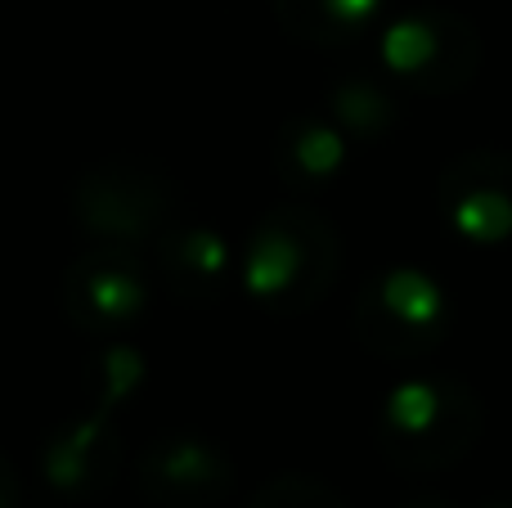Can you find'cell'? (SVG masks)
<instances>
[{
	"mask_svg": "<svg viewBox=\"0 0 512 508\" xmlns=\"http://www.w3.org/2000/svg\"><path fill=\"white\" fill-rule=\"evenodd\" d=\"M342 266V243L337 230L319 212L301 203L274 207L261 216L248 257H243V284L265 311L297 315L324 302Z\"/></svg>",
	"mask_w": 512,
	"mask_h": 508,
	"instance_id": "6da1fadb",
	"label": "cell"
},
{
	"mask_svg": "<svg viewBox=\"0 0 512 508\" xmlns=\"http://www.w3.org/2000/svg\"><path fill=\"white\" fill-rule=\"evenodd\" d=\"M477 437L481 401L459 378H409L378 410V450L400 473H441L459 464Z\"/></svg>",
	"mask_w": 512,
	"mask_h": 508,
	"instance_id": "7a4b0ae2",
	"label": "cell"
},
{
	"mask_svg": "<svg viewBox=\"0 0 512 508\" xmlns=\"http://www.w3.org/2000/svg\"><path fill=\"white\" fill-rule=\"evenodd\" d=\"M450 333V297L427 270L391 266L355 297V338L382 360H423Z\"/></svg>",
	"mask_w": 512,
	"mask_h": 508,
	"instance_id": "3957f363",
	"label": "cell"
},
{
	"mask_svg": "<svg viewBox=\"0 0 512 508\" xmlns=\"http://www.w3.org/2000/svg\"><path fill=\"white\" fill-rule=\"evenodd\" d=\"M481 63V36L472 23L450 9H418L405 14L382 36V68L418 95H445L472 81Z\"/></svg>",
	"mask_w": 512,
	"mask_h": 508,
	"instance_id": "277c9868",
	"label": "cell"
},
{
	"mask_svg": "<svg viewBox=\"0 0 512 508\" xmlns=\"http://www.w3.org/2000/svg\"><path fill=\"white\" fill-rule=\"evenodd\" d=\"M441 212L463 239L499 248L512 239V158L508 153L472 149L445 167Z\"/></svg>",
	"mask_w": 512,
	"mask_h": 508,
	"instance_id": "5b68a950",
	"label": "cell"
},
{
	"mask_svg": "<svg viewBox=\"0 0 512 508\" xmlns=\"http://www.w3.org/2000/svg\"><path fill=\"white\" fill-rule=\"evenodd\" d=\"M140 486L162 508H212L230 495L234 468L216 446L198 437H167L144 455Z\"/></svg>",
	"mask_w": 512,
	"mask_h": 508,
	"instance_id": "8992f818",
	"label": "cell"
},
{
	"mask_svg": "<svg viewBox=\"0 0 512 508\" xmlns=\"http://www.w3.org/2000/svg\"><path fill=\"white\" fill-rule=\"evenodd\" d=\"M144 306V279L126 252H104L68 279V311L90 329H117Z\"/></svg>",
	"mask_w": 512,
	"mask_h": 508,
	"instance_id": "52a82bcc",
	"label": "cell"
},
{
	"mask_svg": "<svg viewBox=\"0 0 512 508\" xmlns=\"http://www.w3.org/2000/svg\"><path fill=\"white\" fill-rule=\"evenodd\" d=\"M346 167V135L333 117H292L274 140V171L292 189H328Z\"/></svg>",
	"mask_w": 512,
	"mask_h": 508,
	"instance_id": "ba28073f",
	"label": "cell"
},
{
	"mask_svg": "<svg viewBox=\"0 0 512 508\" xmlns=\"http://www.w3.org/2000/svg\"><path fill=\"white\" fill-rule=\"evenodd\" d=\"M382 0H279L288 36L306 45H351L378 23Z\"/></svg>",
	"mask_w": 512,
	"mask_h": 508,
	"instance_id": "9c48e42d",
	"label": "cell"
},
{
	"mask_svg": "<svg viewBox=\"0 0 512 508\" xmlns=\"http://www.w3.org/2000/svg\"><path fill=\"white\" fill-rule=\"evenodd\" d=\"M162 266L185 297H216L230 275V248L212 230H176L162 243Z\"/></svg>",
	"mask_w": 512,
	"mask_h": 508,
	"instance_id": "30bf717a",
	"label": "cell"
},
{
	"mask_svg": "<svg viewBox=\"0 0 512 508\" xmlns=\"http://www.w3.org/2000/svg\"><path fill=\"white\" fill-rule=\"evenodd\" d=\"M328 113H333V122L342 126V131L369 140V135H378L382 126L396 117V104H391V99L382 95L373 81L351 77V81H342V86L333 90V99H328Z\"/></svg>",
	"mask_w": 512,
	"mask_h": 508,
	"instance_id": "8fae6325",
	"label": "cell"
},
{
	"mask_svg": "<svg viewBox=\"0 0 512 508\" xmlns=\"http://www.w3.org/2000/svg\"><path fill=\"white\" fill-rule=\"evenodd\" d=\"M252 508H346V500L315 477H279L256 495Z\"/></svg>",
	"mask_w": 512,
	"mask_h": 508,
	"instance_id": "7c38bea8",
	"label": "cell"
},
{
	"mask_svg": "<svg viewBox=\"0 0 512 508\" xmlns=\"http://www.w3.org/2000/svg\"><path fill=\"white\" fill-rule=\"evenodd\" d=\"M405 508H454L450 500H414V504H405Z\"/></svg>",
	"mask_w": 512,
	"mask_h": 508,
	"instance_id": "4fadbf2b",
	"label": "cell"
},
{
	"mask_svg": "<svg viewBox=\"0 0 512 508\" xmlns=\"http://www.w3.org/2000/svg\"><path fill=\"white\" fill-rule=\"evenodd\" d=\"M0 508H9V482H5V473H0Z\"/></svg>",
	"mask_w": 512,
	"mask_h": 508,
	"instance_id": "5bb4252c",
	"label": "cell"
},
{
	"mask_svg": "<svg viewBox=\"0 0 512 508\" xmlns=\"http://www.w3.org/2000/svg\"><path fill=\"white\" fill-rule=\"evenodd\" d=\"M490 508H512V504H490Z\"/></svg>",
	"mask_w": 512,
	"mask_h": 508,
	"instance_id": "9a60e30c",
	"label": "cell"
}]
</instances>
